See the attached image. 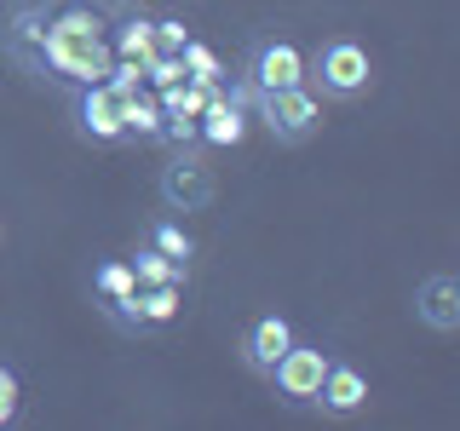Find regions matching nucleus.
Masks as SVG:
<instances>
[{"mask_svg": "<svg viewBox=\"0 0 460 431\" xmlns=\"http://www.w3.org/2000/svg\"><path fill=\"white\" fill-rule=\"evenodd\" d=\"M184 40H190L184 18H155V52H179Z\"/></svg>", "mask_w": 460, "mask_h": 431, "instance_id": "21", "label": "nucleus"}, {"mask_svg": "<svg viewBox=\"0 0 460 431\" xmlns=\"http://www.w3.org/2000/svg\"><path fill=\"white\" fill-rule=\"evenodd\" d=\"M242 81L253 92H282V86H299L305 81V52L282 35H259L248 47V64H242Z\"/></svg>", "mask_w": 460, "mask_h": 431, "instance_id": "6", "label": "nucleus"}, {"mask_svg": "<svg viewBox=\"0 0 460 431\" xmlns=\"http://www.w3.org/2000/svg\"><path fill=\"white\" fill-rule=\"evenodd\" d=\"M127 265H133V277H138V287H162V282H190V265H172L167 253H155L150 242H144V248L127 259Z\"/></svg>", "mask_w": 460, "mask_h": 431, "instance_id": "17", "label": "nucleus"}, {"mask_svg": "<svg viewBox=\"0 0 460 431\" xmlns=\"http://www.w3.org/2000/svg\"><path fill=\"white\" fill-rule=\"evenodd\" d=\"M242 138H248V110L230 104L219 86H213L201 115H196V144H208V150H236Z\"/></svg>", "mask_w": 460, "mask_h": 431, "instance_id": "10", "label": "nucleus"}, {"mask_svg": "<svg viewBox=\"0 0 460 431\" xmlns=\"http://www.w3.org/2000/svg\"><path fill=\"white\" fill-rule=\"evenodd\" d=\"M363 402H368V374L357 363H328L323 391H316V409L334 414V420H345V414H357Z\"/></svg>", "mask_w": 460, "mask_h": 431, "instance_id": "11", "label": "nucleus"}, {"mask_svg": "<svg viewBox=\"0 0 460 431\" xmlns=\"http://www.w3.org/2000/svg\"><path fill=\"white\" fill-rule=\"evenodd\" d=\"M69 110H75V133L93 144H121L127 121H121V92L110 81H93L81 92H69Z\"/></svg>", "mask_w": 460, "mask_h": 431, "instance_id": "8", "label": "nucleus"}, {"mask_svg": "<svg viewBox=\"0 0 460 431\" xmlns=\"http://www.w3.org/2000/svg\"><path fill=\"white\" fill-rule=\"evenodd\" d=\"M93 294H98V311L110 316L121 334H144V316H138V277L127 259H104L93 270Z\"/></svg>", "mask_w": 460, "mask_h": 431, "instance_id": "7", "label": "nucleus"}, {"mask_svg": "<svg viewBox=\"0 0 460 431\" xmlns=\"http://www.w3.org/2000/svg\"><path fill=\"white\" fill-rule=\"evenodd\" d=\"M334 356L323 351V345H305V339H294L288 351L277 356V368L265 374L270 385H277V397L288 402V409H316V391H323V374Z\"/></svg>", "mask_w": 460, "mask_h": 431, "instance_id": "5", "label": "nucleus"}, {"mask_svg": "<svg viewBox=\"0 0 460 431\" xmlns=\"http://www.w3.org/2000/svg\"><path fill=\"white\" fill-rule=\"evenodd\" d=\"M305 86L323 98H334V104H351V98H363L374 86V64H368V47H357V40H323L316 52H305Z\"/></svg>", "mask_w": 460, "mask_h": 431, "instance_id": "2", "label": "nucleus"}, {"mask_svg": "<svg viewBox=\"0 0 460 431\" xmlns=\"http://www.w3.org/2000/svg\"><path fill=\"white\" fill-rule=\"evenodd\" d=\"M155 190H162L167 213H201V207H213V196H219V172H213V162L196 155L190 144H172V162L162 167Z\"/></svg>", "mask_w": 460, "mask_h": 431, "instance_id": "3", "label": "nucleus"}, {"mask_svg": "<svg viewBox=\"0 0 460 431\" xmlns=\"http://www.w3.org/2000/svg\"><path fill=\"white\" fill-rule=\"evenodd\" d=\"M150 248L167 253L172 265H190V259H196V236H190L179 219H155V224H150Z\"/></svg>", "mask_w": 460, "mask_h": 431, "instance_id": "18", "label": "nucleus"}, {"mask_svg": "<svg viewBox=\"0 0 460 431\" xmlns=\"http://www.w3.org/2000/svg\"><path fill=\"white\" fill-rule=\"evenodd\" d=\"M414 322L431 328V334H455L460 328V277L431 270V277L414 287Z\"/></svg>", "mask_w": 460, "mask_h": 431, "instance_id": "9", "label": "nucleus"}, {"mask_svg": "<svg viewBox=\"0 0 460 431\" xmlns=\"http://www.w3.org/2000/svg\"><path fill=\"white\" fill-rule=\"evenodd\" d=\"M184 311V282H162V287H138V316L144 328H167Z\"/></svg>", "mask_w": 460, "mask_h": 431, "instance_id": "15", "label": "nucleus"}, {"mask_svg": "<svg viewBox=\"0 0 460 431\" xmlns=\"http://www.w3.org/2000/svg\"><path fill=\"white\" fill-rule=\"evenodd\" d=\"M253 115L277 144H305V138H316V127H323V104H316V92L305 81L282 86V92H259Z\"/></svg>", "mask_w": 460, "mask_h": 431, "instance_id": "4", "label": "nucleus"}, {"mask_svg": "<svg viewBox=\"0 0 460 431\" xmlns=\"http://www.w3.org/2000/svg\"><path fill=\"white\" fill-rule=\"evenodd\" d=\"M179 64H184V81L208 86V92H213V86L225 81V64H219V52H213L208 40H196V35H190V40L179 47Z\"/></svg>", "mask_w": 460, "mask_h": 431, "instance_id": "16", "label": "nucleus"}, {"mask_svg": "<svg viewBox=\"0 0 460 431\" xmlns=\"http://www.w3.org/2000/svg\"><path fill=\"white\" fill-rule=\"evenodd\" d=\"M115 0H23L0 29V52L12 69L52 92H81L93 81H110V23Z\"/></svg>", "mask_w": 460, "mask_h": 431, "instance_id": "1", "label": "nucleus"}, {"mask_svg": "<svg viewBox=\"0 0 460 431\" xmlns=\"http://www.w3.org/2000/svg\"><path fill=\"white\" fill-rule=\"evenodd\" d=\"M18 409H23V380H18L6 363H0V426L18 420Z\"/></svg>", "mask_w": 460, "mask_h": 431, "instance_id": "20", "label": "nucleus"}, {"mask_svg": "<svg viewBox=\"0 0 460 431\" xmlns=\"http://www.w3.org/2000/svg\"><path fill=\"white\" fill-rule=\"evenodd\" d=\"M110 52L144 64V57L155 52V18H150V12H133V6L115 12V23H110Z\"/></svg>", "mask_w": 460, "mask_h": 431, "instance_id": "13", "label": "nucleus"}, {"mask_svg": "<svg viewBox=\"0 0 460 431\" xmlns=\"http://www.w3.org/2000/svg\"><path fill=\"white\" fill-rule=\"evenodd\" d=\"M121 121H127V138L162 144V98H155L150 86H138V92H121Z\"/></svg>", "mask_w": 460, "mask_h": 431, "instance_id": "14", "label": "nucleus"}, {"mask_svg": "<svg viewBox=\"0 0 460 431\" xmlns=\"http://www.w3.org/2000/svg\"><path fill=\"white\" fill-rule=\"evenodd\" d=\"M179 81H184L179 52H150V57H144V86H150V92H162V86H179Z\"/></svg>", "mask_w": 460, "mask_h": 431, "instance_id": "19", "label": "nucleus"}, {"mask_svg": "<svg viewBox=\"0 0 460 431\" xmlns=\"http://www.w3.org/2000/svg\"><path fill=\"white\" fill-rule=\"evenodd\" d=\"M288 345H294V328H288V316L270 311V316H259L248 334H242V363H248L253 374H270Z\"/></svg>", "mask_w": 460, "mask_h": 431, "instance_id": "12", "label": "nucleus"}]
</instances>
